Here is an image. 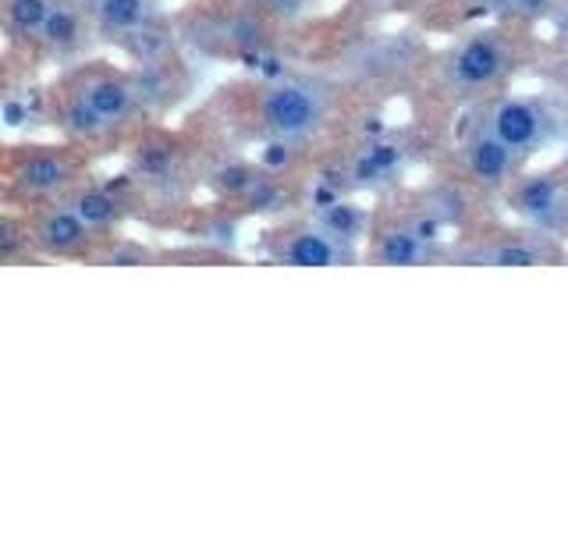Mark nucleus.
Masks as SVG:
<instances>
[{
	"mask_svg": "<svg viewBox=\"0 0 568 533\" xmlns=\"http://www.w3.org/2000/svg\"><path fill=\"white\" fill-rule=\"evenodd\" d=\"M277 22L248 8L245 0H189L174 14L182 50L210 61H253L277 43Z\"/></svg>",
	"mask_w": 568,
	"mask_h": 533,
	"instance_id": "20e7f679",
	"label": "nucleus"
},
{
	"mask_svg": "<svg viewBox=\"0 0 568 533\" xmlns=\"http://www.w3.org/2000/svg\"><path fill=\"white\" fill-rule=\"evenodd\" d=\"M334 93L313 76H274L248 89V129L266 147L302 150L327 129Z\"/></svg>",
	"mask_w": 568,
	"mask_h": 533,
	"instance_id": "7ed1b4c3",
	"label": "nucleus"
},
{
	"mask_svg": "<svg viewBox=\"0 0 568 533\" xmlns=\"http://www.w3.org/2000/svg\"><path fill=\"white\" fill-rule=\"evenodd\" d=\"M36 111H40L47 129L58 132V139L75 142V147L89 150L93 157L103 153H118L124 150V139L106 124L93 107H89L71 82L64 76H58L53 82H47L40 89V100H36Z\"/></svg>",
	"mask_w": 568,
	"mask_h": 533,
	"instance_id": "6e6552de",
	"label": "nucleus"
},
{
	"mask_svg": "<svg viewBox=\"0 0 568 533\" xmlns=\"http://www.w3.org/2000/svg\"><path fill=\"white\" fill-rule=\"evenodd\" d=\"M437 253L430 228L419 221H395L373 239V260L387 266H416L430 263Z\"/></svg>",
	"mask_w": 568,
	"mask_h": 533,
	"instance_id": "f3484780",
	"label": "nucleus"
},
{
	"mask_svg": "<svg viewBox=\"0 0 568 533\" xmlns=\"http://www.w3.org/2000/svg\"><path fill=\"white\" fill-rule=\"evenodd\" d=\"M462 164H466V174L473 178L476 185L484 189H508L519 174L523 160L515 157L508 147H501L494 135H487L484 129H476L462 142Z\"/></svg>",
	"mask_w": 568,
	"mask_h": 533,
	"instance_id": "2eb2a0df",
	"label": "nucleus"
},
{
	"mask_svg": "<svg viewBox=\"0 0 568 533\" xmlns=\"http://www.w3.org/2000/svg\"><path fill=\"white\" fill-rule=\"evenodd\" d=\"M266 253L284 266H342L352 263V239L337 235L324 221H298L271 231Z\"/></svg>",
	"mask_w": 568,
	"mask_h": 533,
	"instance_id": "9d476101",
	"label": "nucleus"
},
{
	"mask_svg": "<svg viewBox=\"0 0 568 533\" xmlns=\"http://www.w3.org/2000/svg\"><path fill=\"white\" fill-rule=\"evenodd\" d=\"M476 129L494 135L519 160L540 153L558 135V114L540 97H494L476 114Z\"/></svg>",
	"mask_w": 568,
	"mask_h": 533,
	"instance_id": "0eeeda50",
	"label": "nucleus"
},
{
	"mask_svg": "<svg viewBox=\"0 0 568 533\" xmlns=\"http://www.w3.org/2000/svg\"><path fill=\"white\" fill-rule=\"evenodd\" d=\"M97 266H160V249L132 235H114L103 242Z\"/></svg>",
	"mask_w": 568,
	"mask_h": 533,
	"instance_id": "412c9836",
	"label": "nucleus"
},
{
	"mask_svg": "<svg viewBox=\"0 0 568 533\" xmlns=\"http://www.w3.org/2000/svg\"><path fill=\"white\" fill-rule=\"evenodd\" d=\"M124 153V174L142 192V218L153 228H164L168 213H178L195 185L206 182L213 160L195 135V129H168L164 121H150L129 139Z\"/></svg>",
	"mask_w": 568,
	"mask_h": 533,
	"instance_id": "f257e3e1",
	"label": "nucleus"
},
{
	"mask_svg": "<svg viewBox=\"0 0 568 533\" xmlns=\"http://www.w3.org/2000/svg\"><path fill=\"white\" fill-rule=\"evenodd\" d=\"M132 82L139 89V100L146 107L150 121H168L178 107H182L195 86V76L185 61L182 50H171L164 58L153 61H135L129 64Z\"/></svg>",
	"mask_w": 568,
	"mask_h": 533,
	"instance_id": "f8f14e48",
	"label": "nucleus"
},
{
	"mask_svg": "<svg viewBox=\"0 0 568 533\" xmlns=\"http://www.w3.org/2000/svg\"><path fill=\"white\" fill-rule=\"evenodd\" d=\"M18 82H22V71H18V68H14V61L4 53V58H0V97H4L8 89H11V86H18Z\"/></svg>",
	"mask_w": 568,
	"mask_h": 533,
	"instance_id": "b1692460",
	"label": "nucleus"
},
{
	"mask_svg": "<svg viewBox=\"0 0 568 533\" xmlns=\"http://www.w3.org/2000/svg\"><path fill=\"white\" fill-rule=\"evenodd\" d=\"M26 263H40L26 213L0 210V266H26Z\"/></svg>",
	"mask_w": 568,
	"mask_h": 533,
	"instance_id": "aec40b11",
	"label": "nucleus"
},
{
	"mask_svg": "<svg viewBox=\"0 0 568 533\" xmlns=\"http://www.w3.org/2000/svg\"><path fill=\"white\" fill-rule=\"evenodd\" d=\"M508 207L537 235L568 231V178L558 171H537L515 178L508 185Z\"/></svg>",
	"mask_w": 568,
	"mask_h": 533,
	"instance_id": "9b49d317",
	"label": "nucleus"
},
{
	"mask_svg": "<svg viewBox=\"0 0 568 533\" xmlns=\"http://www.w3.org/2000/svg\"><path fill=\"white\" fill-rule=\"evenodd\" d=\"M547 235H501L469 245L458 260L476 263V266H540L550 257V245L544 242Z\"/></svg>",
	"mask_w": 568,
	"mask_h": 533,
	"instance_id": "a211bd4d",
	"label": "nucleus"
},
{
	"mask_svg": "<svg viewBox=\"0 0 568 533\" xmlns=\"http://www.w3.org/2000/svg\"><path fill=\"white\" fill-rule=\"evenodd\" d=\"M61 76L124 139V147H129V139L142 124H150V114L139 100V89L132 82L129 68H121L106 58H82L75 64H64Z\"/></svg>",
	"mask_w": 568,
	"mask_h": 533,
	"instance_id": "39448f33",
	"label": "nucleus"
},
{
	"mask_svg": "<svg viewBox=\"0 0 568 533\" xmlns=\"http://www.w3.org/2000/svg\"><path fill=\"white\" fill-rule=\"evenodd\" d=\"M93 43L97 32L82 0H53L47 26L40 40H36V64H75L85 58Z\"/></svg>",
	"mask_w": 568,
	"mask_h": 533,
	"instance_id": "ddd939ff",
	"label": "nucleus"
},
{
	"mask_svg": "<svg viewBox=\"0 0 568 533\" xmlns=\"http://www.w3.org/2000/svg\"><path fill=\"white\" fill-rule=\"evenodd\" d=\"M245 4L256 8L266 18H274L277 26H288V22H298V18L306 14L316 0H245Z\"/></svg>",
	"mask_w": 568,
	"mask_h": 533,
	"instance_id": "5701e85b",
	"label": "nucleus"
},
{
	"mask_svg": "<svg viewBox=\"0 0 568 533\" xmlns=\"http://www.w3.org/2000/svg\"><path fill=\"white\" fill-rule=\"evenodd\" d=\"M469 4L484 14H494V18H511V14L537 18L550 8V0H469Z\"/></svg>",
	"mask_w": 568,
	"mask_h": 533,
	"instance_id": "4be33fe9",
	"label": "nucleus"
},
{
	"mask_svg": "<svg viewBox=\"0 0 568 533\" xmlns=\"http://www.w3.org/2000/svg\"><path fill=\"white\" fill-rule=\"evenodd\" d=\"M53 0H0V40L4 53L22 71V79L32 76L36 68V40L47 26V14Z\"/></svg>",
	"mask_w": 568,
	"mask_h": 533,
	"instance_id": "4468645a",
	"label": "nucleus"
},
{
	"mask_svg": "<svg viewBox=\"0 0 568 533\" xmlns=\"http://www.w3.org/2000/svg\"><path fill=\"white\" fill-rule=\"evenodd\" d=\"M118 50L129 58V64L153 61V58H164V53H171V50H182L178 32H174V14H168V11L153 14L150 22H142L132 36H124V40L118 43Z\"/></svg>",
	"mask_w": 568,
	"mask_h": 533,
	"instance_id": "6ab92c4d",
	"label": "nucleus"
},
{
	"mask_svg": "<svg viewBox=\"0 0 568 533\" xmlns=\"http://www.w3.org/2000/svg\"><path fill=\"white\" fill-rule=\"evenodd\" d=\"M26 221H29V235H32V245H36V253H40V260L97 263L100 249L106 242L79 218L75 207L68 200L36 207L26 213Z\"/></svg>",
	"mask_w": 568,
	"mask_h": 533,
	"instance_id": "1a4fd4ad",
	"label": "nucleus"
},
{
	"mask_svg": "<svg viewBox=\"0 0 568 533\" xmlns=\"http://www.w3.org/2000/svg\"><path fill=\"white\" fill-rule=\"evenodd\" d=\"M93 153L75 142H0V207L29 213L58 203L93 174Z\"/></svg>",
	"mask_w": 568,
	"mask_h": 533,
	"instance_id": "f03ea898",
	"label": "nucleus"
},
{
	"mask_svg": "<svg viewBox=\"0 0 568 533\" xmlns=\"http://www.w3.org/2000/svg\"><path fill=\"white\" fill-rule=\"evenodd\" d=\"M89 22L100 43L118 47L124 36H132L142 22L164 11V0H82Z\"/></svg>",
	"mask_w": 568,
	"mask_h": 533,
	"instance_id": "dca6fc26",
	"label": "nucleus"
},
{
	"mask_svg": "<svg viewBox=\"0 0 568 533\" xmlns=\"http://www.w3.org/2000/svg\"><path fill=\"white\" fill-rule=\"evenodd\" d=\"M515 64V50L508 36L494 29H473L462 40H455L444 50L437 76L440 82L455 89V93H487L490 86L501 82Z\"/></svg>",
	"mask_w": 568,
	"mask_h": 533,
	"instance_id": "423d86ee",
	"label": "nucleus"
}]
</instances>
